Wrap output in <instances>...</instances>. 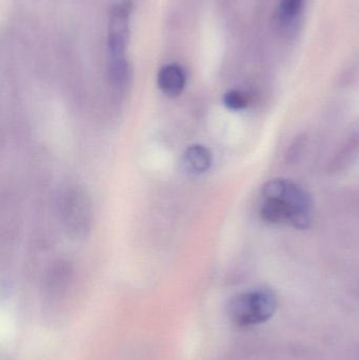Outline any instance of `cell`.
Here are the masks:
<instances>
[{"mask_svg": "<svg viewBox=\"0 0 359 360\" xmlns=\"http://www.w3.org/2000/svg\"><path fill=\"white\" fill-rule=\"evenodd\" d=\"M278 308V298L267 288L246 292L230 302L229 316L238 327H252L269 321Z\"/></svg>", "mask_w": 359, "mask_h": 360, "instance_id": "6da1fadb", "label": "cell"}, {"mask_svg": "<svg viewBox=\"0 0 359 360\" xmlns=\"http://www.w3.org/2000/svg\"><path fill=\"white\" fill-rule=\"evenodd\" d=\"M290 210L282 199H266L261 207V216L270 224H280L289 220Z\"/></svg>", "mask_w": 359, "mask_h": 360, "instance_id": "8992f818", "label": "cell"}, {"mask_svg": "<svg viewBox=\"0 0 359 360\" xmlns=\"http://www.w3.org/2000/svg\"><path fill=\"white\" fill-rule=\"evenodd\" d=\"M289 221L296 229L305 230L311 224V214L310 211H293L289 215Z\"/></svg>", "mask_w": 359, "mask_h": 360, "instance_id": "30bf717a", "label": "cell"}, {"mask_svg": "<svg viewBox=\"0 0 359 360\" xmlns=\"http://www.w3.org/2000/svg\"><path fill=\"white\" fill-rule=\"evenodd\" d=\"M132 4L131 0H122L112 10L109 27V51L112 59L124 58L129 40V20Z\"/></svg>", "mask_w": 359, "mask_h": 360, "instance_id": "7a4b0ae2", "label": "cell"}, {"mask_svg": "<svg viewBox=\"0 0 359 360\" xmlns=\"http://www.w3.org/2000/svg\"><path fill=\"white\" fill-rule=\"evenodd\" d=\"M183 165L189 172L202 174L210 169L212 165V154L210 150L204 146H191L185 152Z\"/></svg>", "mask_w": 359, "mask_h": 360, "instance_id": "277c9868", "label": "cell"}, {"mask_svg": "<svg viewBox=\"0 0 359 360\" xmlns=\"http://www.w3.org/2000/svg\"><path fill=\"white\" fill-rule=\"evenodd\" d=\"M282 200L285 201L290 212L311 210V198L309 194L303 188L292 182H288Z\"/></svg>", "mask_w": 359, "mask_h": 360, "instance_id": "5b68a950", "label": "cell"}, {"mask_svg": "<svg viewBox=\"0 0 359 360\" xmlns=\"http://www.w3.org/2000/svg\"><path fill=\"white\" fill-rule=\"evenodd\" d=\"M185 70L177 65L170 63L164 65L158 74V86L167 96H178L185 86Z\"/></svg>", "mask_w": 359, "mask_h": 360, "instance_id": "3957f363", "label": "cell"}, {"mask_svg": "<svg viewBox=\"0 0 359 360\" xmlns=\"http://www.w3.org/2000/svg\"><path fill=\"white\" fill-rule=\"evenodd\" d=\"M223 103L228 109L237 111V110L244 109L248 105V98L240 91L232 90L226 93L223 96Z\"/></svg>", "mask_w": 359, "mask_h": 360, "instance_id": "ba28073f", "label": "cell"}, {"mask_svg": "<svg viewBox=\"0 0 359 360\" xmlns=\"http://www.w3.org/2000/svg\"><path fill=\"white\" fill-rule=\"evenodd\" d=\"M303 0H282V12L284 16L291 18L299 14L303 6Z\"/></svg>", "mask_w": 359, "mask_h": 360, "instance_id": "8fae6325", "label": "cell"}, {"mask_svg": "<svg viewBox=\"0 0 359 360\" xmlns=\"http://www.w3.org/2000/svg\"><path fill=\"white\" fill-rule=\"evenodd\" d=\"M288 182L284 179H272L266 182L261 188L263 196L266 199H282L286 193Z\"/></svg>", "mask_w": 359, "mask_h": 360, "instance_id": "52a82bcc", "label": "cell"}, {"mask_svg": "<svg viewBox=\"0 0 359 360\" xmlns=\"http://www.w3.org/2000/svg\"><path fill=\"white\" fill-rule=\"evenodd\" d=\"M305 146L306 137L303 135H299L291 143L288 153H287V160H288L289 164H294V162H299V158L303 155Z\"/></svg>", "mask_w": 359, "mask_h": 360, "instance_id": "9c48e42d", "label": "cell"}]
</instances>
